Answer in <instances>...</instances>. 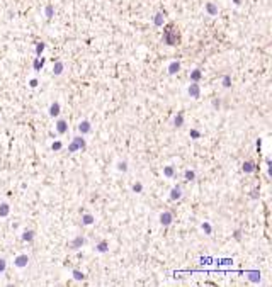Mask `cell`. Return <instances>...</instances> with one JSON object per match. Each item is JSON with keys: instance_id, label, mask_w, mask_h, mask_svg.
<instances>
[{"instance_id": "d4e9b609", "label": "cell", "mask_w": 272, "mask_h": 287, "mask_svg": "<svg viewBox=\"0 0 272 287\" xmlns=\"http://www.w3.org/2000/svg\"><path fill=\"white\" fill-rule=\"evenodd\" d=\"M116 170L121 173H126L128 172V162H126V160H119V162L116 163Z\"/></svg>"}, {"instance_id": "52a82bcc", "label": "cell", "mask_w": 272, "mask_h": 287, "mask_svg": "<svg viewBox=\"0 0 272 287\" xmlns=\"http://www.w3.org/2000/svg\"><path fill=\"white\" fill-rule=\"evenodd\" d=\"M182 197V185L180 183H177V185H173L172 190H170V194H168V199L170 201H179V199Z\"/></svg>"}, {"instance_id": "8fae6325", "label": "cell", "mask_w": 272, "mask_h": 287, "mask_svg": "<svg viewBox=\"0 0 272 287\" xmlns=\"http://www.w3.org/2000/svg\"><path fill=\"white\" fill-rule=\"evenodd\" d=\"M63 73H65V63H63L61 60H56L55 65H53V75L60 77V75H63Z\"/></svg>"}, {"instance_id": "9c48e42d", "label": "cell", "mask_w": 272, "mask_h": 287, "mask_svg": "<svg viewBox=\"0 0 272 287\" xmlns=\"http://www.w3.org/2000/svg\"><path fill=\"white\" fill-rule=\"evenodd\" d=\"M179 72H180V61H179V60H173V61L168 63V66H167L168 75H175V73H179Z\"/></svg>"}, {"instance_id": "4316f807", "label": "cell", "mask_w": 272, "mask_h": 287, "mask_svg": "<svg viewBox=\"0 0 272 287\" xmlns=\"http://www.w3.org/2000/svg\"><path fill=\"white\" fill-rule=\"evenodd\" d=\"M184 177H185L187 182H194V180H196V172H194V170H185V172H184Z\"/></svg>"}, {"instance_id": "5bb4252c", "label": "cell", "mask_w": 272, "mask_h": 287, "mask_svg": "<svg viewBox=\"0 0 272 287\" xmlns=\"http://www.w3.org/2000/svg\"><path fill=\"white\" fill-rule=\"evenodd\" d=\"M177 175V168L172 167V165H167V167H163V177L165 178H173Z\"/></svg>"}, {"instance_id": "836d02e7", "label": "cell", "mask_w": 272, "mask_h": 287, "mask_svg": "<svg viewBox=\"0 0 272 287\" xmlns=\"http://www.w3.org/2000/svg\"><path fill=\"white\" fill-rule=\"evenodd\" d=\"M189 136H191V138H192V139H199V138H201V131H197V129H191V133H189Z\"/></svg>"}, {"instance_id": "7402d4cb", "label": "cell", "mask_w": 272, "mask_h": 287, "mask_svg": "<svg viewBox=\"0 0 272 287\" xmlns=\"http://www.w3.org/2000/svg\"><path fill=\"white\" fill-rule=\"evenodd\" d=\"M206 12H208V14H209V16H218V5H214V4H213V2H209V4H206Z\"/></svg>"}, {"instance_id": "ba28073f", "label": "cell", "mask_w": 272, "mask_h": 287, "mask_svg": "<svg viewBox=\"0 0 272 287\" xmlns=\"http://www.w3.org/2000/svg\"><path fill=\"white\" fill-rule=\"evenodd\" d=\"M48 114H49V117H58V116L61 114V104H60L58 100H55V102L49 105V109H48Z\"/></svg>"}, {"instance_id": "e0dca14e", "label": "cell", "mask_w": 272, "mask_h": 287, "mask_svg": "<svg viewBox=\"0 0 272 287\" xmlns=\"http://www.w3.org/2000/svg\"><path fill=\"white\" fill-rule=\"evenodd\" d=\"M107 250H109V241L107 240H100L95 245V251H99V253H105Z\"/></svg>"}, {"instance_id": "7a4b0ae2", "label": "cell", "mask_w": 272, "mask_h": 287, "mask_svg": "<svg viewBox=\"0 0 272 287\" xmlns=\"http://www.w3.org/2000/svg\"><path fill=\"white\" fill-rule=\"evenodd\" d=\"M158 221H160L162 226H170L173 223V212L172 211H163V212H160Z\"/></svg>"}, {"instance_id": "30bf717a", "label": "cell", "mask_w": 272, "mask_h": 287, "mask_svg": "<svg viewBox=\"0 0 272 287\" xmlns=\"http://www.w3.org/2000/svg\"><path fill=\"white\" fill-rule=\"evenodd\" d=\"M55 127H56V133H58V134H65V133L68 131V122H67L65 119H61V117H60V119L56 121Z\"/></svg>"}, {"instance_id": "7c38bea8", "label": "cell", "mask_w": 272, "mask_h": 287, "mask_svg": "<svg viewBox=\"0 0 272 287\" xmlns=\"http://www.w3.org/2000/svg\"><path fill=\"white\" fill-rule=\"evenodd\" d=\"M163 42L168 44V46H173V44L177 42V36L173 34V31H167L165 34H163Z\"/></svg>"}, {"instance_id": "4fadbf2b", "label": "cell", "mask_w": 272, "mask_h": 287, "mask_svg": "<svg viewBox=\"0 0 272 287\" xmlns=\"http://www.w3.org/2000/svg\"><path fill=\"white\" fill-rule=\"evenodd\" d=\"M163 24H165V14L158 10L157 14H155V17H153V26H155V27H162Z\"/></svg>"}, {"instance_id": "4dcf8cb0", "label": "cell", "mask_w": 272, "mask_h": 287, "mask_svg": "<svg viewBox=\"0 0 272 287\" xmlns=\"http://www.w3.org/2000/svg\"><path fill=\"white\" fill-rule=\"evenodd\" d=\"M131 190H133V192H135V194H140V192H143V183H141V182H136L135 185L131 187Z\"/></svg>"}, {"instance_id": "ffe728a7", "label": "cell", "mask_w": 272, "mask_h": 287, "mask_svg": "<svg viewBox=\"0 0 272 287\" xmlns=\"http://www.w3.org/2000/svg\"><path fill=\"white\" fill-rule=\"evenodd\" d=\"M241 170H243L245 173H252L253 170H255V163L252 162V160H247V162L241 165Z\"/></svg>"}, {"instance_id": "83f0119b", "label": "cell", "mask_w": 272, "mask_h": 287, "mask_svg": "<svg viewBox=\"0 0 272 287\" xmlns=\"http://www.w3.org/2000/svg\"><path fill=\"white\" fill-rule=\"evenodd\" d=\"M72 277H73L75 280H84L85 274L84 272H80V270H77V268H73V270H72Z\"/></svg>"}, {"instance_id": "44dd1931", "label": "cell", "mask_w": 272, "mask_h": 287, "mask_svg": "<svg viewBox=\"0 0 272 287\" xmlns=\"http://www.w3.org/2000/svg\"><path fill=\"white\" fill-rule=\"evenodd\" d=\"M184 112H177V116L173 117V127H182L184 126Z\"/></svg>"}, {"instance_id": "cb8c5ba5", "label": "cell", "mask_w": 272, "mask_h": 287, "mask_svg": "<svg viewBox=\"0 0 272 287\" xmlns=\"http://www.w3.org/2000/svg\"><path fill=\"white\" fill-rule=\"evenodd\" d=\"M201 78H203V73H201V70L199 68H196V70H192L191 72V82H201Z\"/></svg>"}, {"instance_id": "e575fe53", "label": "cell", "mask_w": 272, "mask_h": 287, "mask_svg": "<svg viewBox=\"0 0 272 287\" xmlns=\"http://www.w3.org/2000/svg\"><path fill=\"white\" fill-rule=\"evenodd\" d=\"M259 195H260V189L255 187V189L250 192V197H252V199H259Z\"/></svg>"}, {"instance_id": "d6986e66", "label": "cell", "mask_w": 272, "mask_h": 287, "mask_svg": "<svg viewBox=\"0 0 272 287\" xmlns=\"http://www.w3.org/2000/svg\"><path fill=\"white\" fill-rule=\"evenodd\" d=\"M247 277H248V280L253 282V284L260 282V272H259V270H250V272H247Z\"/></svg>"}, {"instance_id": "484cf974", "label": "cell", "mask_w": 272, "mask_h": 287, "mask_svg": "<svg viewBox=\"0 0 272 287\" xmlns=\"http://www.w3.org/2000/svg\"><path fill=\"white\" fill-rule=\"evenodd\" d=\"M221 83H223V87H225V89H230V87H231V75H230V73L223 75V78H221Z\"/></svg>"}, {"instance_id": "277c9868", "label": "cell", "mask_w": 272, "mask_h": 287, "mask_svg": "<svg viewBox=\"0 0 272 287\" xmlns=\"http://www.w3.org/2000/svg\"><path fill=\"white\" fill-rule=\"evenodd\" d=\"M85 243H87V240H85L84 236H75L73 240L68 243V246H70V250H80Z\"/></svg>"}, {"instance_id": "2e32d148", "label": "cell", "mask_w": 272, "mask_h": 287, "mask_svg": "<svg viewBox=\"0 0 272 287\" xmlns=\"http://www.w3.org/2000/svg\"><path fill=\"white\" fill-rule=\"evenodd\" d=\"M9 214H10V206H9V202L2 201L0 202V218H7Z\"/></svg>"}, {"instance_id": "d590c367", "label": "cell", "mask_w": 272, "mask_h": 287, "mask_svg": "<svg viewBox=\"0 0 272 287\" xmlns=\"http://www.w3.org/2000/svg\"><path fill=\"white\" fill-rule=\"evenodd\" d=\"M5 268H7V262L4 260V258H0V274L5 272Z\"/></svg>"}, {"instance_id": "74e56055", "label": "cell", "mask_w": 272, "mask_h": 287, "mask_svg": "<svg viewBox=\"0 0 272 287\" xmlns=\"http://www.w3.org/2000/svg\"><path fill=\"white\" fill-rule=\"evenodd\" d=\"M213 107H214V109H220V107H221L220 99H214V100H213Z\"/></svg>"}, {"instance_id": "f1b7e54d", "label": "cell", "mask_w": 272, "mask_h": 287, "mask_svg": "<svg viewBox=\"0 0 272 287\" xmlns=\"http://www.w3.org/2000/svg\"><path fill=\"white\" fill-rule=\"evenodd\" d=\"M44 16H46V19H53V16H55V7L46 5V9H44Z\"/></svg>"}, {"instance_id": "ac0fdd59", "label": "cell", "mask_w": 272, "mask_h": 287, "mask_svg": "<svg viewBox=\"0 0 272 287\" xmlns=\"http://www.w3.org/2000/svg\"><path fill=\"white\" fill-rule=\"evenodd\" d=\"M44 61H46V60H44L43 56H37L36 60H34V63H32V68H34V72H36V73L43 70V66H44Z\"/></svg>"}, {"instance_id": "8d00e7d4", "label": "cell", "mask_w": 272, "mask_h": 287, "mask_svg": "<svg viewBox=\"0 0 272 287\" xmlns=\"http://www.w3.org/2000/svg\"><path fill=\"white\" fill-rule=\"evenodd\" d=\"M37 83H39V82H37V78H31V80H29V85H31L32 89H36Z\"/></svg>"}, {"instance_id": "603a6c76", "label": "cell", "mask_w": 272, "mask_h": 287, "mask_svg": "<svg viewBox=\"0 0 272 287\" xmlns=\"http://www.w3.org/2000/svg\"><path fill=\"white\" fill-rule=\"evenodd\" d=\"M34 235H36V233H34V230H24V231H22V240L31 243V241L34 240Z\"/></svg>"}, {"instance_id": "d6a6232c", "label": "cell", "mask_w": 272, "mask_h": 287, "mask_svg": "<svg viewBox=\"0 0 272 287\" xmlns=\"http://www.w3.org/2000/svg\"><path fill=\"white\" fill-rule=\"evenodd\" d=\"M44 48H46L44 46V42H37L36 44V56H41L43 51H44Z\"/></svg>"}, {"instance_id": "3957f363", "label": "cell", "mask_w": 272, "mask_h": 287, "mask_svg": "<svg viewBox=\"0 0 272 287\" xmlns=\"http://www.w3.org/2000/svg\"><path fill=\"white\" fill-rule=\"evenodd\" d=\"M187 95L196 100L201 99V87H199L197 82H191V85L187 87Z\"/></svg>"}, {"instance_id": "8992f818", "label": "cell", "mask_w": 272, "mask_h": 287, "mask_svg": "<svg viewBox=\"0 0 272 287\" xmlns=\"http://www.w3.org/2000/svg\"><path fill=\"white\" fill-rule=\"evenodd\" d=\"M27 263H29V255H26V253L17 255L16 258H14V265H16L17 268H24V267H27Z\"/></svg>"}, {"instance_id": "f546056e", "label": "cell", "mask_w": 272, "mask_h": 287, "mask_svg": "<svg viewBox=\"0 0 272 287\" xmlns=\"http://www.w3.org/2000/svg\"><path fill=\"white\" fill-rule=\"evenodd\" d=\"M201 230H203L206 235H211V233H213V228H211L209 223H203V224H201Z\"/></svg>"}, {"instance_id": "6da1fadb", "label": "cell", "mask_w": 272, "mask_h": 287, "mask_svg": "<svg viewBox=\"0 0 272 287\" xmlns=\"http://www.w3.org/2000/svg\"><path fill=\"white\" fill-rule=\"evenodd\" d=\"M85 148H87V141L82 134L80 136H75L72 143L68 145V153H77V151H84Z\"/></svg>"}, {"instance_id": "1f68e13d", "label": "cell", "mask_w": 272, "mask_h": 287, "mask_svg": "<svg viewBox=\"0 0 272 287\" xmlns=\"http://www.w3.org/2000/svg\"><path fill=\"white\" fill-rule=\"evenodd\" d=\"M61 148H63L61 141H55V143H51V151H60Z\"/></svg>"}, {"instance_id": "5b68a950", "label": "cell", "mask_w": 272, "mask_h": 287, "mask_svg": "<svg viewBox=\"0 0 272 287\" xmlns=\"http://www.w3.org/2000/svg\"><path fill=\"white\" fill-rule=\"evenodd\" d=\"M78 131H80V134H82V136L90 134V133H92V122H90L89 119L80 121V122H78Z\"/></svg>"}, {"instance_id": "9a60e30c", "label": "cell", "mask_w": 272, "mask_h": 287, "mask_svg": "<svg viewBox=\"0 0 272 287\" xmlns=\"http://www.w3.org/2000/svg\"><path fill=\"white\" fill-rule=\"evenodd\" d=\"M94 223H95V216H94V214H90V212H84V214H82V224L90 226V224H94Z\"/></svg>"}]
</instances>
